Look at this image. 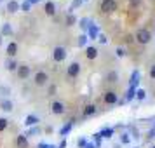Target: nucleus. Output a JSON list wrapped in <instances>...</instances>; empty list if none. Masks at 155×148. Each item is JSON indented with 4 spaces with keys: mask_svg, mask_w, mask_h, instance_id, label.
I'll use <instances>...</instances> for the list:
<instances>
[{
    "mask_svg": "<svg viewBox=\"0 0 155 148\" xmlns=\"http://www.w3.org/2000/svg\"><path fill=\"white\" fill-rule=\"evenodd\" d=\"M138 82H140V71H134L133 73V78H131V87H136L138 85Z\"/></svg>",
    "mask_w": 155,
    "mask_h": 148,
    "instance_id": "nucleus-17",
    "label": "nucleus"
},
{
    "mask_svg": "<svg viewBox=\"0 0 155 148\" xmlns=\"http://www.w3.org/2000/svg\"><path fill=\"white\" fill-rule=\"evenodd\" d=\"M9 94H11V89L7 85H0V98H7Z\"/></svg>",
    "mask_w": 155,
    "mask_h": 148,
    "instance_id": "nucleus-18",
    "label": "nucleus"
},
{
    "mask_svg": "<svg viewBox=\"0 0 155 148\" xmlns=\"http://www.w3.org/2000/svg\"><path fill=\"white\" fill-rule=\"evenodd\" d=\"M45 14L47 16H54V12H56V5H54V2H45Z\"/></svg>",
    "mask_w": 155,
    "mask_h": 148,
    "instance_id": "nucleus-11",
    "label": "nucleus"
},
{
    "mask_svg": "<svg viewBox=\"0 0 155 148\" xmlns=\"http://www.w3.org/2000/svg\"><path fill=\"white\" fill-rule=\"evenodd\" d=\"M26 2H28L30 5H33V4H38V2H40V0H26Z\"/></svg>",
    "mask_w": 155,
    "mask_h": 148,
    "instance_id": "nucleus-38",
    "label": "nucleus"
},
{
    "mask_svg": "<svg viewBox=\"0 0 155 148\" xmlns=\"http://www.w3.org/2000/svg\"><path fill=\"white\" fill-rule=\"evenodd\" d=\"M7 54L11 58H14L16 54H18V44H16V42H11L7 45Z\"/></svg>",
    "mask_w": 155,
    "mask_h": 148,
    "instance_id": "nucleus-12",
    "label": "nucleus"
},
{
    "mask_svg": "<svg viewBox=\"0 0 155 148\" xmlns=\"http://www.w3.org/2000/svg\"><path fill=\"white\" fill-rule=\"evenodd\" d=\"M85 56H87V59H96L98 49H96V47H87V49H85Z\"/></svg>",
    "mask_w": 155,
    "mask_h": 148,
    "instance_id": "nucleus-13",
    "label": "nucleus"
},
{
    "mask_svg": "<svg viewBox=\"0 0 155 148\" xmlns=\"http://www.w3.org/2000/svg\"><path fill=\"white\" fill-rule=\"evenodd\" d=\"M0 44H2V35H0Z\"/></svg>",
    "mask_w": 155,
    "mask_h": 148,
    "instance_id": "nucleus-41",
    "label": "nucleus"
},
{
    "mask_svg": "<svg viewBox=\"0 0 155 148\" xmlns=\"http://www.w3.org/2000/svg\"><path fill=\"white\" fill-rule=\"evenodd\" d=\"M75 23H77V18H75V16L70 12V14L66 16V26H73Z\"/></svg>",
    "mask_w": 155,
    "mask_h": 148,
    "instance_id": "nucleus-19",
    "label": "nucleus"
},
{
    "mask_svg": "<svg viewBox=\"0 0 155 148\" xmlns=\"http://www.w3.org/2000/svg\"><path fill=\"white\" fill-rule=\"evenodd\" d=\"M66 73H68V77L75 78L80 73V63H77V61H73V63L68 64V70H66Z\"/></svg>",
    "mask_w": 155,
    "mask_h": 148,
    "instance_id": "nucleus-4",
    "label": "nucleus"
},
{
    "mask_svg": "<svg viewBox=\"0 0 155 148\" xmlns=\"http://www.w3.org/2000/svg\"><path fill=\"white\" fill-rule=\"evenodd\" d=\"M11 33H12V28H11L9 23H5V25L2 26V35H11Z\"/></svg>",
    "mask_w": 155,
    "mask_h": 148,
    "instance_id": "nucleus-20",
    "label": "nucleus"
},
{
    "mask_svg": "<svg viewBox=\"0 0 155 148\" xmlns=\"http://www.w3.org/2000/svg\"><path fill=\"white\" fill-rule=\"evenodd\" d=\"M96 113V106L94 105H87L84 108V117H91V115H94Z\"/></svg>",
    "mask_w": 155,
    "mask_h": 148,
    "instance_id": "nucleus-16",
    "label": "nucleus"
},
{
    "mask_svg": "<svg viewBox=\"0 0 155 148\" xmlns=\"http://www.w3.org/2000/svg\"><path fill=\"white\" fill-rule=\"evenodd\" d=\"M30 73H31L30 66H26V64H19V66H18V77L19 78H28Z\"/></svg>",
    "mask_w": 155,
    "mask_h": 148,
    "instance_id": "nucleus-6",
    "label": "nucleus"
},
{
    "mask_svg": "<svg viewBox=\"0 0 155 148\" xmlns=\"http://www.w3.org/2000/svg\"><path fill=\"white\" fill-rule=\"evenodd\" d=\"M16 145H18V146L19 148H26L28 146V141H26V136H18V140H16Z\"/></svg>",
    "mask_w": 155,
    "mask_h": 148,
    "instance_id": "nucleus-15",
    "label": "nucleus"
},
{
    "mask_svg": "<svg viewBox=\"0 0 155 148\" xmlns=\"http://www.w3.org/2000/svg\"><path fill=\"white\" fill-rule=\"evenodd\" d=\"M85 40H87V35H80V37H78V45H80V47H84Z\"/></svg>",
    "mask_w": 155,
    "mask_h": 148,
    "instance_id": "nucleus-29",
    "label": "nucleus"
},
{
    "mask_svg": "<svg viewBox=\"0 0 155 148\" xmlns=\"http://www.w3.org/2000/svg\"><path fill=\"white\" fill-rule=\"evenodd\" d=\"M38 133V129H37V127H33V129H30L28 131V134H26V136H31V134H37Z\"/></svg>",
    "mask_w": 155,
    "mask_h": 148,
    "instance_id": "nucleus-36",
    "label": "nucleus"
},
{
    "mask_svg": "<svg viewBox=\"0 0 155 148\" xmlns=\"http://www.w3.org/2000/svg\"><path fill=\"white\" fill-rule=\"evenodd\" d=\"M80 5H82V0H73V2H71V7H70V11H73V9L80 7Z\"/></svg>",
    "mask_w": 155,
    "mask_h": 148,
    "instance_id": "nucleus-28",
    "label": "nucleus"
},
{
    "mask_svg": "<svg viewBox=\"0 0 155 148\" xmlns=\"http://www.w3.org/2000/svg\"><path fill=\"white\" fill-rule=\"evenodd\" d=\"M0 2H4V0H0Z\"/></svg>",
    "mask_w": 155,
    "mask_h": 148,
    "instance_id": "nucleus-42",
    "label": "nucleus"
},
{
    "mask_svg": "<svg viewBox=\"0 0 155 148\" xmlns=\"http://www.w3.org/2000/svg\"><path fill=\"white\" fill-rule=\"evenodd\" d=\"M136 98L138 99H145L147 98V91H145V89H138V91H136Z\"/></svg>",
    "mask_w": 155,
    "mask_h": 148,
    "instance_id": "nucleus-22",
    "label": "nucleus"
},
{
    "mask_svg": "<svg viewBox=\"0 0 155 148\" xmlns=\"http://www.w3.org/2000/svg\"><path fill=\"white\" fill-rule=\"evenodd\" d=\"M84 148H96V145H91V143H85Z\"/></svg>",
    "mask_w": 155,
    "mask_h": 148,
    "instance_id": "nucleus-39",
    "label": "nucleus"
},
{
    "mask_svg": "<svg viewBox=\"0 0 155 148\" xmlns=\"http://www.w3.org/2000/svg\"><path fill=\"white\" fill-rule=\"evenodd\" d=\"M98 40H99L101 44H106V42H108V38H106V35H103V33H101V35H98Z\"/></svg>",
    "mask_w": 155,
    "mask_h": 148,
    "instance_id": "nucleus-31",
    "label": "nucleus"
},
{
    "mask_svg": "<svg viewBox=\"0 0 155 148\" xmlns=\"http://www.w3.org/2000/svg\"><path fill=\"white\" fill-rule=\"evenodd\" d=\"M80 28L84 30V31H85L87 28H89V21H87L85 18H84V19H80Z\"/></svg>",
    "mask_w": 155,
    "mask_h": 148,
    "instance_id": "nucleus-26",
    "label": "nucleus"
},
{
    "mask_svg": "<svg viewBox=\"0 0 155 148\" xmlns=\"http://www.w3.org/2000/svg\"><path fill=\"white\" fill-rule=\"evenodd\" d=\"M19 9H23L25 12H30V9H31V5H30L28 2H25V4H19Z\"/></svg>",
    "mask_w": 155,
    "mask_h": 148,
    "instance_id": "nucleus-25",
    "label": "nucleus"
},
{
    "mask_svg": "<svg viewBox=\"0 0 155 148\" xmlns=\"http://www.w3.org/2000/svg\"><path fill=\"white\" fill-rule=\"evenodd\" d=\"M85 143H87V141H85V138H82V140L78 141V146H85Z\"/></svg>",
    "mask_w": 155,
    "mask_h": 148,
    "instance_id": "nucleus-37",
    "label": "nucleus"
},
{
    "mask_svg": "<svg viewBox=\"0 0 155 148\" xmlns=\"http://www.w3.org/2000/svg\"><path fill=\"white\" fill-rule=\"evenodd\" d=\"M99 9H101V12H105V14H112V12L117 11V2H115V0H103L101 5H99Z\"/></svg>",
    "mask_w": 155,
    "mask_h": 148,
    "instance_id": "nucleus-1",
    "label": "nucleus"
},
{
    "mask_svg": "<svg viewBox=\"0 0 155 148\" xmlns=\"http://www.w3.org/2000/svg\"><path fill=\"white\" fill-rule=\"evenodd\" d=\"M33 80H35L37 85H45L47 84V80H49V75H47L45 71H37L35 77H33Z\"/></svg>",
    "mask_w": 155,
    "mask_h": 148,
    "instance_id": "nucleus-5",
    "label": "nucleus"
},
{
    "mask_svg": "<svg viewBox=\"0 0 155 148\" xmlns=\"http://www.w3.org/2000/svg\"><path fill=\"white\" fill-rule=\"evenodd\" d=\"M134 38H136V40H138V42L140 44H143V45H147L148 42H150V40H152V33H150V31H148V30H140V31H138V33H136V37H134Z\"/></svg>",
    "mask_w": 155,
    "mask_h": 148,
    "instance_id": "nucleus-2",
    "label": "nucleus"
},
{
    "mask_svg": "<svg viewBox=\"0 0 155 148\" xmlns=\"http://www.w3.org/2000/svg\"><path fill=\"white\" fill-rule=\"evenodd\" d=\"M25 124H26V126H28V127H31V126L35 127L37 124H38V119H37L35 115H28V117L25 119Z\"/></svg>",
    "mask_w": 155,
    "mask_h": 148,
    "instance_id": "nucleus-14",
    "label": "nucleus"
},
{
    "mask_svg": "<svg viewBox=\"0 0 155 148\" xmlns=\"http://www.w3.org/2000/svg\"><path fill=\"white\" fill-rule=\"evenodd\" d=\"M150 77L155 80V64H152V66H150Z\"/></svg>",
    "mask_w": 155,
    "mask_h": 148,
    "instance_id": "nucleus-34",
    "label": "nucleus"
},
{
    "mask_svg": "<svg viewBox=\"0 0 155 148\" xmlns=\"http://www.w3.org/2000/svg\"><path fill=\"white\" fill-rule=\"evenodd\" d=\"M133 2H134V4H136V2H140V0H133Z\"/></svg>",
    "mask_w": 155,
    "mask_h": 148,
    "instance_id": "nucleus-40",
    "label": "nucleus"
},
{
    "mask_svg": "<svg viewBox=\"0 0 155 148\" xmlns=\"http://www.w3.org/2000/svg\"><path fill=\"white\" fill-rule=\"evenodd\" d=\"M7 70L9 71L18 70V63H16V61H7Z\"/></svg>",
    "mask_w": 155,
    "mask_h": 148,
    "instance_id": "nucleus-23",
    "label": "nucleus"
},
{
    "mask_svg": "<svg viewBox=\"0 0 155 148\" xmlns=\"http://www.w3.org/2000/svg\"><path fill=\"white\" fill-rule=\"evenodd\" d=\"M117 94H115V92L113 91H108L105 94V103H108V105H113V103H117Z\"/></svg>",
    "mask_w": 155,
    "mask_h": 148,
    "instance_id": "nucleus-9",
    "label": "nucleus"
},
{
    "mask_svg": "<svg viewBox=\"0 0 155 148\" xmlns=\"http://www.w3.org/2000/svg\"><path fill=\"white\" fill-rule=\"evenodd\" d=\"M117 56H119V58H124V56H126V51L122 49V47H119V49H117Z\"/></svg>",
    "mask_w": 155,
    "mask_h": 148,
    "instance_id": "nucleus-33",
    "label": "nucleus"
},
{
    "mask_svg": "<svg viewBox=\"0 0 155 148\" xmlns=\"http://www.w3.org/2000/svg\"><path fill=\"white\" fill-rule=\"evenodd\" d=\"M51 110H52V113H56V115H61V113H64V105L61 101H54L51 105Z\"/></svg>",
    "mask_w": 155,
    "mask_h": 148,
    "instance_id": "nucleus-7",
    "label": "nucleus"
},
{
    "mask_svg": "<svg viewBox=\"0 0 155 148\" xmlns=\"http://www.w3.org/2000/svg\"><path fill=\"white\" fill-rule=\"evenodd\" d=\"M12 101H9V99H2L0 101V110H4V112H12Z\"/></svg>",
    "mask_w": 155,
    "mask_h": 148,
    "instance_id": "nucleus-10",
    "label": "nucleus"
},
{
    "mask_svg": "<svg viewBox=\"0 0 155 148\" xmlns=\"http://www.w3.org/2000/svg\"><path fill=\"white\" fill-rule=\"evenodd\" d=\"M117 78H119L117 71H110V73L106 75V80H108V82H117Z\"/></svg>",
    "mask_w": 155,
    "mask_h": 148,
    "instance_id": "nucleus-21",
    "label": "nucleus"
},
{
    "mask_svg": "<svg viewBox=\"0 0 155 148\" xmlns=\"http://www.w3.org/2000/svg\"><path fill=\"white\" fill-rule=\"evenodd\" d=\"M153 148H155V146H153Z\"/></svg>",
    "mask_w": 155,
    "mask_h": 148,
    "instance_id": "nucleus-43",
    "label": "nucleus"
},
{
    "mask_svg": "<svg viewBox=\"0 0 155 148\" xmlns=\"http://www.w3.org/2000/svg\"><path fill=\"white\" fill-rule=\"evenodd\" d=\"M133 98H134V89L133 87H129V91H127V94H126V99L127 101H131Z\"/></svg>",
    "mask_w": 155,
    "mask_h": 148,
    "instance_id": "nucleus-27",
    "label": "nucleus"
},
{
    "mask_svg": "<svg viewBox=\"0 0 155 148\" xmlns=\"http://www.w3.org/2000/svg\"><path fill=\"white\" fill-rule=\"evenodd\" d=\"M38 148H54L52 145H49V143H40L38 145Z\"/></svg>",
    "mask_w": 155,
    "mask_h": 148,
    "instance_id": "nucleus-35",
    "label": "nucleus"
},
{
    "mask_svg": "<svg viewBox=\"0 0 155 148\" xmlns=\"http://www.w3.org/2000/svg\"><path fill=\"white\" fill-rule=\"evenodd\" d=\"M71 126H73V122H70V124H66V126H64L63 129H61V134H66V133H68V131L71 129Z\"/></svg>",
    "mask_w": 155,
    "mask_h": 148,
    "instance_id": "nucleus-30",
    "label": "nucleus"
},
{
    "mask_svg": "<svg viewBox=\"0 0 155 148\" xmlns=\"http://www.w3.org/2000/svg\"><path fill=\"white\" fill-rule=\"evenodd\" d=\"M120 141H122V143H129V141H131V138H129V134H122V138H120Z\"/></svg>",
    "mask_w": 155,
    "mask_h": 148,
    "instance_id": "nucleus-32",
    "label": "nucleus"
},
{
    "mask_svg": "<svg viewBox=\"0 0 155 148\" xmlns=\"http://www.w3.org/2000/svg\"><path fill=\"white\" fill-rule=\"evenodd\" d=\"M7 126H9V120L7 119H0V133H2L4 129H7Z\"/></svg>",
    "mask_w": 155,
    "mask_h": 148,
    "instance_id": "nucleus-24",
    "label": "nucleus"
},
{
    "mask_svg": "<svg viewBox=\"0 0 155 148\" xmlns=\"http://www.w3.org/2000/svg\"><path fill=\"white\" fill-rule=\"evenodd\" d=\"M7 11L11 12V14L18 12V11H19V2H18V0H9L7 2Z\"/></svg>",
    "mask_w": 155,
    "mask_h": 148,
    "instance_id": "nucleus-8",
    "label": "nucleus"
},
{
    "mask_svg": "<svg viewBox=\"0 0 155 148\" xmlns=\"http://www.w3.org/2000/svg\"><path fill=\"white\" fill-rule=\"evenodd\" d=\"M52 58H54V61H58V63H61V61H64V59H66V49H64V47H61V45H58V47H54Z\"/></svg>",
    "mask_w": 155,
    "mask_h": 148,
    "instance_id": "nucleus-3",
    "label": "nucleus"
}]
</instances>
